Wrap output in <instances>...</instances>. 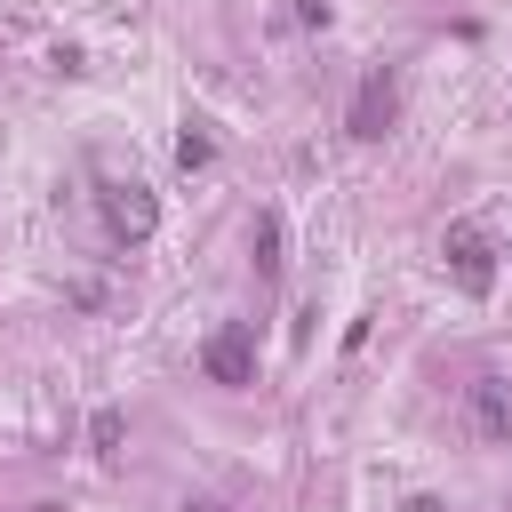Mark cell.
Listing matches in <instances>:
<instances>
[{
	"mask_svg": "<svg viewBox=\"0 0 512 512\" xmlns=\"http://www.w3.org/2000/svg\"><path fill=\"white\" fill-rule=\"evenodd\" d=\"M120 432H128V424H120V408H96V416H88V448H96L104 464L120 456Z\"/></svg>",
	"mask_w": 512,
	"mask_h": 512,
	"instance_id": "ba28073f",
	"label": "cell"
},
{
	"mask_svg": "<svg viewBox=\"0 0 512 512\" xmlns=\"http://www.w3.org/2000/svg\"><path fill=\"white\" fill-rule=\"evenodd\" d=\"M296 16L304 24H328V0H296Z\"/></svg>",
	"mask_w": 512,
	"mask_h": 512,
	"instance_id": "9c48e42d",
	"label": "cell"
},
{
	"mask_svg": "<svg viewBox=\"0 0 512 512\" xmlns=\"http://www.w3.org/2000/svg\"><path fill=\"white\" fill-rule=\"evenodd\" d=\"M200 368H208V384H256V328L248 320H224V328H208V344H200Z\"/></svg>",
	"mask_w": 512,
	"mask_h": 512,
	"instance_id": "277c9868",
	"label": "cell"
},
{
	"mask_svg": "<svg viewBox=\"0 0 512 512\" xmlns=\"http://www.w3.org/2000/svg\"><path fill=\"white\" fill-rule=\"evenodd\" d=\"M248 248H256V272L272 280V272H280V216H272V208L256 216V232H248Z\"/></svg>",
	"mask_w": 512,
	"mask_h": 512,
	"instance_id": "8992f818",
	"label": "cell"
},
{
	"mask_svg": "<svg viewBox=\"0 0 512 512\" xmlns=\"http://www.w3.org/2000/svg\"><path fill=\"white\" fill-rule=\"evenodd\" d=\"M392 120H400V80H392V64H368V72H360V88H352L344 128H352L360 144H376V136H392Z\"/></svg>",
	"mask_w": 512,
	"mask_h": 512,
	"instance_id": "3957f363",
	"label": "cell"
},
{
	"mask_svg": "<svg viewBox=\"0 0 512 512\" xmlns=\"http://www.w3.org/2000/svg\"><path fill=\"white\" fill-rule=\"evenodd\" d=\"M96 216H104V232H112L120 248H144L152 224H160V200H152L144 176H104V184H96Z\"/></svg>",
	"mask_w": 512,
	"mask_h": 512,
	"instance_id": "6da1fadb",
	"label": "cell"
},
{
	"mask_svg": "<svg viewBox=\"0 0 512 512\" xmlns=\"http://www.w3.org/2000/svg\"><path fill=\"white\" fill-rule=\"evenodd\" d=\"M440 264H448V280H456L464 296H488V288H496V240H488L472 216H456V224L440 232Z\"/></svg>",
	"mask_w": 512,
	"mask_h": 512,
	"instance_id": "7a4b0ae2",
	"label": "cell"
},
{
	"mask_svg": "<svg viewBox=\"0 0 512 512\" xmlns=\"http://www.w3.org/2000/svg\"><path fill=\"white\" fill-rule=\"evenodd\" d=\"M208 160H216V144H208V128H200V120H184V136H176V168L192 176V168H208Z\"/></svg>",
	"mask_w": 512,
	"mask_h": 512,
	"instance_id": "52a82bcc",
	"label": "cell"
},
{
	"mask_svg": "<svg viewBox=\"0 0 512 512\" xmlns=\"http://www.w3.org/2000/svg\"><path fill=\"white\" fill-rule=\"evenodd\" d=\"M472 424H480V440L512 448V376H472Z\"/></svg>",
	"mask_w": 512,
	"mask_h": 512,
	"instance_id": "5b68a950",
	"label": "cell"
},
{
	"mask_svg": "<svg viewBox=\"0 0 512 512\" xmlns=\"http://www.w3.org/2000/svg\"><path fill=\"white\" fill-rule=\"evenodd\" d=\"M184 512H224V504H184Z\"/></svg>",
	"mask_w": 512,
	"mask_h": 512,
	"instance_id": "30bf717a",
	"label": "cell"
}]
</instances>
